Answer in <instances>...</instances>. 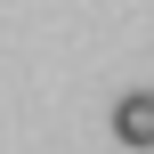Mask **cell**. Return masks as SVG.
<instances>
[{
	"label": "cell",
	"instance_id": "6da1fadb",
	"mask_svg": "<svg viewBox=\"0 0 154 154\" xmlns=\"http://www.w3.org/2000/svg\"><path fill=\"white\" fill-rule=\"evenodd\" d=\"M114 138L122 146H154V89H130L114 106Z\"/></svg>",
	"mask_w": 154,
	"mask_h": 154
}]
</instances>
